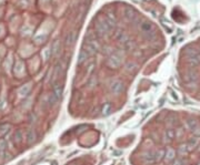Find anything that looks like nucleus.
Returning <instances> with one entry per match:
<instances>
[{
    "instance_id": "nucleus-23",
    "label": "nucleus",
    "mask_w": 200,
    "mask_h": 165,
    "mask_svg": "<svg viewBox=\"0 0 200 165\" xmlns=\"http://www.w3.org/2000/svg\"><path fill=\"white\" fill-rule=\"evenodd\" d=\"M151 24H142V29H143V30H146V31H149L150 29H151Z\"/></svg>"
},
{
    "instance_id": "nucleus-24",
    "label": "nucleus",
    "mask_w": 200,
    "mask_h": 165,
    "mask_svg": "<svg viewBox=\"0 0 200 165\" xmlns=\"http://www.w3.org/2000/svg\"><path fill=\"white\" fill-rule=\"evenodd\" d=\"M192 132H193V134H195L196 136H200V126L198 125L195 130H192Z\"/></svg>"
},
{
    "instance_id": "nucleus-20",
    "label": "nucleus",
    "mask_w": 200,
    "mask_h": 165,
    "mask_svg": "<svg viewBox=\"0 0 200 165\" xmlns=\"http://www.w3.org/2000/svg\"><path fill=\"white\" fill-rule=\"evenodd\" d=\"M57 101H58V99L56 98V95L54 93L49 95V104L50 105H55L56 103H57Z\"/></svg>"
},
{
    "instance_id": "nucleus-21",
    "label": "nucleus",
    "mask_w": 200,
    "mask_h": 165,
    "mask_svg": "<svg viewBox=\"0 0 200 165\" xmlns=\"http://www.w3.org/2000/svg\"><path fill=\"white\" fill-rule=\"evenodd\" d=\"M9 129H10L9 124H2L0 125V133H6L7 131H9Z\"/></svg>"
},
{
    "instance_id": "nucleus-11",
    "label": "nucleus",
    "mask_w": 200,
    "mask_h": 165,
    "mask_svg": "<svg viewBox=\"0 0 200 165\" xmlns=\"http://www.w3.org/2000/svg\"><path fill=\"white\" fill-rule=\"evenodd\" d=\"M7 150V141L4 138H0V156L6 152Z\"/></svg>"
},
{
    "instance_id": "nucleus-26",
    "label": "nucleus",
    "mask_w": 200,
    "mask_h": 165,
    "mask_svg": "<svg viewBox=\"0 0 200 165\" xmlns=\"http://www.w3.org/2000/svg\"><path fill=\"white\" fill-rule=\"evenodd\" d=\"M29 89H30V88L28 87L27 89H26V90H25V88H24V89H22V90L20 91V93H21V95H27V93H28V92H29Z\"/></svg>"
},
{
    "instance_id": "nucleus-8",
    "label": "nucleus",
    "mask_w": 200,
    "mask_h": 165,
    "mask_svg": "<svg viewBox=\"0 0 200 165\" xmlns=\"http://www.w3.org/2000/svg\"><path fill=\"white\" fill-rule=\"evenodd\" d=\"M175 156H176V152L173 151L172 149H169L167 152H166L165 154V158H166V161H172L173 158H175Z\"/></svg>"
},
{
    "instance_id": "nucleus-19",
    "label": "nucleus",
    "mask_w": 200,
    "mask_h": 165,
    "mask_svg": "<svg viewBox=\"0 0 200 165\" xmlns=\"http://www.w3.org/2000/svg\"><path fill=\"white\" fill-rule=\"evenodd\" d=\"M190 150H191V147H190L188 144H182V145H180V147H179V152H180L181 154H184V153L189 152Z\"/></svg>"
},
{
    "instance_id": "nucleus-12",
    "label": "nucleus",
    "mask_w": 200,
    "mask_h": 165,
    "mask_svg": "<svg viewBox=\"0 0 200 165\" xmlns=\"http://www.w3.org/2000/svg\"><path fill=\"white\" fill-rule=\"evenodd\" d=\"M165 151H162V150H159L157 152H155V157H156V162H159L161 161L164 156H165Z\"/></svg>"
},
{
    "instance_id": "nucleus-10",
    "label": "nucleus",
    "mask_w": 200,
    "mask_h": 165,
    "mask_svg": "<svg viewBox=\"0 0 200 165\" xmlns=\"http://www.w3.org/2000/svg\"><path fill=\"white\" fill-rule=\"evenodd\" d=\"M13 138H15V142H16L17 144H20V143L22 142V133H21V131L17 130L16 132H15Z\"/></svg>"
},
{
    "instance_id": "nucleus-15",
    "label": "nucleus",
    "mask_w": 200,
    "mask_h": 165,
    "mask_svg": "<svg viewBox=\"0 0 200 165\" xmlns=\"http://www.w3.org/2000/svg\"><path fill=\"white\" fill-rule=\"evenodd\" d=\"M196 79H197V73H196V72H193V71H189L188 73H187V78H186V80H187V81L191 82V81L196 80Z\"/></svg>"
},
{
    "instance_id": "nucleus-2",
    "label": "nucleus",
    "mask_w": 200,
    "mask_h": 165,
    "mask_svg": "<svg viewBox=\"0 0 200 165\" xmlns=\"http://www.w3.org/2000/svg\"><path fill=\"white\" fill-rule=\"evenodd\" d=\"M62 92H63L62 85L58 82L54 83V94L56 95V98L58 99V100L62 96Z\"/></svg>"
},
{
    "instance_id": "nucleus-6",
    "label": "nucleus",
    "mask_w": 200,
    "mask_h": 165,
    "mask_svg": "<svg viewBox=\"0 0 200 165\" xmlns=\"http://www.w3.org/2000/svg\"><path fill=\"white\" fill-rule=\"evenodd\" d=\"M143 161L146 163H153V162H156V157H155V152H149V153H146L143 156Z\"/></svg>"
},
{
    "instance_id": "nucleus-14",
    "label": "nucleus",
    "mask_w": 200,
    "mask_h": 165,
    "mask_svg": "<svg viewBox=\"0 0 200 165\" xmlns=\"http://www.w3.org/2000/svg\"><path fill=\"white\" fill-rule=\"evenodd\" d=\"M187 144H188V145L190 146L191 149H192V147H196V146L199 144V138H191L188 141V143H187Z\"/></svg>"
},
{
    "instance_id": "nucleus-5",
    "label": "nucleus",
    "mask_w": 200,
    "mask_h": 165,
    "mask_svg": "<svg viewBox=\"0 0 200 165\" xmlns=\"http://www.w3.org/2000/svg\"><path fill=\"white\" fill-rule=\"evenodd\" d=\"M90 55H89V53L85 50L83 48V50L80 51V53H79V57H78V64H83L85 61H86L88 58H89Z\"/></svg>"
},
{
    "instance_id": "nucleus-3",
    "label": "nucleus",
    "mask_w": 200,
    "mask_h": 165,
    "mask_svg": "<svg viewBox=\"0 0 200 165\" xmlns=\"http://www.w3.org/2000/svg\"><path fill=\"white\" fill-rule=\"evenodd\" d=\"M109 62H110V66L111 67H119L120 66V63H121V60H120V57L118 55H116V53H114V55L110 57V60H109Z\"/></svg>"
},
{
    "instance_id": "nucleus-4",
    "label": "nucleus",
    "mask_w": 200,
    "mask_h": 165,
    "mask_svg": "<svg viewBox=\"0 0 200 165\" xmlns=\"http://www.w3.org/2000/svg\"><path fill=\"white\" fill-rule=\"evenodd\" d=\"M36 138H37V135H36L35 130L30 129V130L27 132V143L29 145H31V144H33L36 142Z\"/></svg>"
},
{
    "instance_id": "nucleus-13",
    "label": "nucleus",
    "mask_w": 200,
    "mask_h": 165,
    "mask_svg": "<svg viewBox=\"0 0 200 165\" xmlns=\"http://www.w3.org/2000/svg\"><path fill=\"white\" fill-rule=\"evenodd\" d=\"M187 126H188L190 130H195L197 126H198V123H197L196 120H192V119H190V120H188L187 121Z\"/></svg>"
},
{
    "instance_id": "nucleus-7",
    "label": "nucleus",
    "mask_w": 200,
    "mask_h": 165,
    "mask_svg": "<svg viewBox=\"0 0 200 165\" xmlns=\"http://www.w3.org/2000/svg\"><path fill=\"white\" fill-rule=\"evenodd\" d=\"M200 63V55H195V57H190L189 58V64L191 67H197Z\"/></svg>"
},
{
    "instance_id": "nucleus-16",
    "label": "nucleus",
    "mask_w": 200,
    "mask_h": 165,
    "mask_svg": "<svg viewBox=\"0 0 200 165\" xmlns=\"http://www.w3.org/2000/svg\"><path fill=\"white\" fill-rule=\"evenodd\" d=\"M74 41H75V32H70L68 37H67V41H66V44L67 46H70V44L74 43Z\"/></svg>"
},
{
    "instance_id": "nucleus-22",
    "label": "nucleus",
    "mask_w": 200,
    "mask_h": 165,
    "mask_svg": "<svg viewBox=\"0 0 200 165\" xmlns=\"http://www.w3.org/2000/svg\"><path fill=\"white\" fill-rule=\"evenodd\" d=\"M136 67H137V66H136L135 63H128V64H127V70L133 71V70H136Z\"/></svg>"
},
{
    "instance_id": "nucleus-25",
    "label": "nucleus",
    "mask_w": 200,
    "mask_h": 165,
    "mask_svg": "<svg viewBox=\"0 0 200 165\" xmlns=\"http://www.w3.org/2000/svg\"><path fill=\"white\" fill-rule=\"evenodd\" d=\"M57 52H58V42L56 41L55 43H54V50H52V53H54V55H56Z\"/></svg>"
},
{
    "instance_id": "nucleus-1",
    "label": "nucleus",
    "mask_w": 200,
    "mask_h": 165,
    "mask_svg": "<svg viewBox=\"0 0 200 165\" xmlns=\"http://www.w3.org/2000/svg\"><path fill=\"white\" fill-rule=\"evenodd\" d=\"M123 91V83L121 81H114L111 84V92L114 94H119Z\"/></svg>"
},
{
    "instance_id": "nucleus-17",
    "label": "nucleus",
    "mask_w": 200,
    "mask_h": 165,
    "mask_svg": "<svg viewBox=\"0 0 200 165\" xmlns=\"http://www.w3.org/2000/svg\"><path fill=\"white\" fill-rule=\"evenodd\" d=\"M175 135H176V133H175V131L171 130V129L166 131V138H167L168 141H171V140L175 138Z\"/></svg>"
},
{
    "instance_id": "nucleus-18",
    "label": "nucleus",
    "mask_w": 200,
    "mask_h": 165,
    "mask_svg": "<svg viewBox=\"0 0 200 165\" xmlns=\"http://www.w3.org/2000/svg\"><path fill=\"white\" fill-rule=\"evenodd\" d=\"M186 55H187L189 57V58H190V57H195V55H198L199 53H198V51H197L196 49H192V48H188V49H187V51H186Z\"/></svg>"
},
{
    "instance_id": "nucleus-9",
    "label": "nucleus",
    "mask_w": 200,
    "mask_h": 165,
    "mask_svg": "<svg viewBox=\"0 0 200 165\" xmlns=\"http://www.w3.org/2000/svg\"><path fill=\"white\" fill-rule=\"evenodd\" d=\"M110 112H111V104H110V103H105L101 109V114L105 115V116H107V115L110 114Z\"/></svg>"
},
{
    "instance_id": "nucleus-28",
    "label": "nucleus",
    "mask_w": 200,
    "mask_h": 165,
    "mask_svg": "<svg viewBox=\"0 0 200 165\" xmlns=\"http://www.w3.org/2000/svg\"><path fill=\"white\" fill-rule=\"evenodd\" d=\"M52 165H57V162H54V163H52Z\"/></svg>"
},
{
    "instance_id": "nucleus-27",
    "label": "nucleus",
    "mask_w": 200,
    "mask_h": 165,
    "mask_svg": "<svg viewBox=\"0 0 200 165\" xmlns=\"http://www.w3.org/2000/svg\"><path fill=\"white\" fill-rule=\"evenodd\" d=\"M172 165H182V161H181V160H176V161L172 163Z\"/></svg>"
}]
</instances>
